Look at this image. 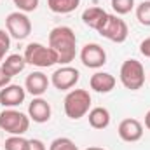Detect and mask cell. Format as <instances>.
I'll use <instances>...</instances> for the list:
<instances>
[{
  "instance_id": "obj_1",
  "label": "cell",
  "mask_w": 150,
  "mask_h": 150,
  "mask_svg": "<svg viewBox=\"0 0 150 150\" xmlns=\"http://www.w3.org/2000/svg\"><path fill=\"white\" fill-rule=\"evenodd\" d=\"M49 47L58 54V63L68 65L77 54V37L70 26H56L49 33Z\"/></svg>"
},
{
  "instance_id": "obj_27",
  "label": "cell",
  "mask_w": 150,
  "mask_h": 150,
  "mask_svg": "<svg viewBox=\"0 0 150 150\" xmlns=\"http://www.w3.org/2000/svg\"><path fill=\"white\" fill-rule=\"evenodd\" d=\"M28 150H47V149H45L44 142H40V140H37V138H32V140H30V147H28Z\"/></svg>"
},
{
  "instance_id": "obj_18",
  "label": "cell",
  "mask_w": 150,
  "mask_h": 150,
  "mask_svg": "<svg viewBox=\"0 0 150 150\" xmlns=\"http://www.w3.org/2000/svg\"><path fill=\"white\" fill-rule=\"evenodd\" d=\"M80 5V0H47V7L56 14H70Z\"/></svg>"
},
{
  "instance_id": "obj_17",
  "label": "cell",
  "mask_w": 150,
  "mask_h": 150,
  "mask_svg": "<svg viewBox=\"0 0 150 150\" xmlns=\"http://www.w3.org/2000/svg\"><path fill=\"white\" fill-rule=\"evenodd\" d=\"M25 67H26V61H25V56H21V54H9L2 61V68L11 75V77L21 74L25 70Z\"/></svg>"
},
{
  "instance_id": "obj_13",
  "label": "cell",
  "mask_w": 150,
  "mask_h": 150,
  "mask_svg": "<svg viewBox=\"0 0 150 150\" xmlns=\"http://www.w3.org/2000/svg\"><path fill=\"white\" fill-rule=\"evenodd\" d=\"M49 79H47V75L42 74V72H32V74L26 77V80H25V89L33 96V98H38V96H42L45 91H47V87H49Z\"/></svg>"
},
{
  "instance_id": "obj_26",
  "label": "cell",
  "mask_w": 150,
  "mask_h": 150,
  "mask_svg": "<svg viewBox=\"0 0 150 150\" xmlns=\"http://www.w3.org/2000/svg\"><path fill=\"white\" fill-rule=\"evenodd\" d=\"M140 52H142L145 58H150V37L145 38V40L140 44Z\"/></svg>"
},
{
  "instance_id": "obj_24",
  "label": "cell",
  "mask_w": 150,
  "mask_h": 150,
  "mask_svg": "<svg viewBox=\"0 0 150 150\" xmlns=\"http://www.w3.org/2000/svg\"><path fill=\"white\" fill-rule=\"evenodd\" d=\"M0 45H2L5 51L11 49V35H9L5 30H0Z\"/></svg>"
},
{
  "instance_id": "obj_11",
  "label": "cell",
  "mask_w": 150,
  "mask_h": 150,
  "mask_svg": "<svg viewBox=\"0 0 150 150\" xmlns=\"http://www.w3.org/2000/svg\"><path fill=\"white\" fill-rule=\"evenodd\" d=\"M117 133L120 136L122 142H127V143H134L138 140H142L143 136V126L140 120L136 119H124L119 127H117Z\"/></svg>"
},
{
  "instance_id": "obj_22",
  "label": "cell",
  "mask_w": 150,
  "mask_h": 150,
  "mask_svg": "<svg viewBox=\"0 0 150 150\" xmlns=\"http://www.w3.org/2000/svg\"><path fill=\"white\" fill-rule=\"evenodd\" d=\"M110 4H112V9L120 16L129 14L134 9V0H112Z\"/></svg>"
},
{
  "instance_id": "obj_30",
  "label": "cell",
  "mask_w": 150,
  "mask_h": 150,
  "mask_svg": "<svg viewBox=\"0 0 150 150\" xmlns=\"http://www.w3.org/2000/svg\"><path fill=\"white\" fill-rule=\"evenodd\" d=\"M86 150H105V149H101V147H89V149H86Z\"/></svg>"
},
{
  "instance_id": "obj_5",
  "label": "cell",
  "mask_w": 150,
  "mask_h": 150,
  "mask_svg": "<svg viewBox=\"0 0 150 150\" xmlns=\"http://www.w3.org/2000/svg\"><path fill=\"white\" fill-rule=\"evenodd\" d=\"M30 127V117L26 113L14 110V108H5L0 112V129L9 133V134H18L23 136Z\"/></svg>"
},
{
  "instance_id": "obj_6",
  "label": "cell",
  "mask_w": 150,
  "mask_h": 150,
  "mask_svg": "<svg viewBox=\"0 0 150 150\" xmlns=\"http://www.w3.org/2000/svg\"><path fill=\"white\" fill-rule=\"evenodd\" d=\"M96 32L101 37L108 38L110 42H115V44H122L127 38V35H129V30H127L126 21L120 19L115 14H107Z\"/></svg>"
},
{
  "instance_id": "obj_19",
  "label": "cell",
  "mask_w": 150,
  "mask_h": 150,
  "mask_svg": "<svg viewBox=\"0 0 150 150\" xmlns=\"http://www.w3.org/2000/svg\"><path fill=\"white\" fill-rule=\"evenodd\" d=\"M5 150H28L30 147V140L23 138V136H18V134H11L7 140H5Z\"/></svg>"
},
{
  "instance_id": "obj_9",
  "label": "cell",
  "mask_w": 150,
  "mask_h": 150,
  "mask_svg": "<svg viewBox=\"0 0 150 150\" xmlns=\"http://www.w3.org/2000/svg\"><path fill=\"white\" fill-rule=\"evenodd\" d=\"M80 61L87 68H101L107 63V52L100 44H86L80 51Z\"/></svg>"
},
{
  "instance_id": "obj_14",
  "label": "cell",
  "mask_w": 150,
  "mask_h": 150,
  "mask_svg": "<svg viewBox=\"0 0 150 150\" xmlns=\"http://www.w3.org/2000/svg\"><path fill=\"white\" fill-rule=\"evenodd\" d=\"M115 84H117L115 77L108 72H96L94 75H91V80H89L91 89L96 91V93H103V94L113 91Z\"/></svg>"
},
{
  "instance_id": "obj_7",
  "label": "cell",
  "mask_w": 150,
  "mask_h": 150,
  "mask_svg": "<svg viewBox=\"0 0 150 150\" xmlns=\"http://www.w3.org/2000/svg\"><path fill=\"white\" fill-rule=\"evenodd\" d=\"M5 28H7V33L12 38L23 40L32 33V21L25 12L16 11L5 18Z\"/></svg>"
},
{
  "instance_id": "obj_29",
  "label": "cell",
  "mask_w": 150,
  "mask_h": 150,
  "mask_svg": "<svg viewBox=\"0 0 150 150\" xmlns=\"http://www.w3.org/2000/svg\"><path fill=\"white\" fill-rule=\"evenodd\" d=\"M5 52H7V51L0 45V63H2V61H4V58H5Z\"/></svg>"
},
{
  "instance_id": "obj_15",
  "label": "cell",
  "mask_w": 150,
  "mask_h": 150,
  "mask_svg": "<svg viewBox=\"0 0 150 150\" xmlns=\"http://www.w3.org/2000/svg\"><path fill=\"white\" fill-rule=\"evenodd\" d=\"M89 124L94 129H105L110 124V112L105 107H94L89 110Z\"/></svg>"
},
{
  "instance_id": "obj_21",
  "label": "cell",
  "mask_w": 150,
  "mask_h": 150,
  "mask_svg": "<svg viewBox=\"0 0 150 150\" xmlns=\"http://www.w3.org/2000/svg\"><path fill=\"white\" fill-rule=\"evenodd\" d=\"M49 150H79V147L75 145V142H72L70 138L61 136V138H56V140L51 142Z\"/></svg>"
},
{
  "instance_id": "obj_23",
  "label": "cell",
  "mask_w": 150,
  "mask_h": 150,
  "mask_svg": "<svg viewBox=\"0 0 150 150\" xmlns=\"http://www.w3.org/2000/svg\"><path fill=\"white\" fill-rule=\"evenodd\" d=\"M12 2L18 7V11H21L25 14L37 11V7H38V0H12Z\"/></svg>"
},
{
  "instance_id": "obj_16",
  "label": "cell",
  "mask_w": 150,
  "mask_h": 150,
  "mask_svg": "<svg viewBox=\"0 0 150 150\" xmlns=\"http://www.w3.org/2000/svg\"><path fill=\"white\" fill-rule=\"evenodd\" d=\"M107 14L108 12H105L101 7H89L82 12V21H84L86 26H89L93 30H98V26L101 25V21L105 19Z\"/></svg>"
},
{
  "instance_id": "obj_20",
  "label": "cell",
  "mask_w": 150,
  "mask_h": 150,
  "mask_svg": "<svg viewBox=\"0 0 150 150\" xmlns=\"http://www.w3.org/2000/svg\"><path fill=\"white\" fill-rule=\"evenodd\" d=\"M136 19L140 25L150 26V0H143L136 5Z\"/></svg>"
},
{
  "instance_id": "obj_12",
  "label": "cell",
  "mask_w": 150,
  "mask_h": 150,
  "mask_svg": "<svg viewBox=\"0 0 150 150\" xmlns=\"http://www.w3.org/2000/svg\"><path fill=\"white\" fill-rule=\"evenodd\" d=\"M28 117L30 120L37 122V124H44L51 119V105L44 100V98H33L32 103L28 105Z\"/></svg>"
},
{
  "instance_id": "obj_10",
  "label": "cell",
  "mask_w": 150,
  "mask_h": 150,
  "mask_svg": "<svg viewBox=\"0 0 150 150\" xmlns=\"http://www.w3.org/2000/svg\"><path fill=\"white\" fill-rule=\"evenodd\" d=\"M26 98V89L18 86V84H9L0 89V105L5 108H14L21 105Z\"/></svg>"
},
{
  "instance_id": "obj_4",
  "label": "cell",
  "mask_w": 150,
  "mask_h": 150,
  "mask_svg": "<svg viewBox=\"0 0 150 150\" xmlns=\"http://www.w3.org/2000/svg\"><path fill=\"white\" fill-rule=\"evenodd\" d=\"M119 79L122 82V86L129 91H138L143 87L145 84V68L138 59H126L120 67Z\"/></svg>"
},
{
  "instance_id": "obj_2",
  "label": "cell",
  "mask_w": 150,
  "mask_h": 150,
  "mask_svg": "<svg viewBox=\"0 0 150 150\" xmlns=\"http://www.w3.org/2000/svg\"><path fill=\"white\" fill-rule=\"evenodd\" d=\"M63 108L68 119L72 120H79L84 115L89 113L91 108V94L86 89H72L68 91V94L65 96L63 101Z\"/></svg>"
},
{
  "instance_id": "obj_31",
  "label": "cell",
  "mask_w": 150,
  "mask_h": 150,
  "mask_svg": "<svg viewBox=\"0 0 150 150\" xmlns=\"http://www.w3.org/2000/svg\"><path fill=\"white\" fill-rule=\"evenodd\" d=\"M149 80H150V75H149Z\"/></svg>"
},
{
  "instance_id": "obj_8",
  "label": "cell",
  "mask_w": 150,
  "mask_h": 150,
  "mask_svg": "<svg viewBox=\"0 0 150 150\" xmlns=\"http://www.w3.org/2000/svg\"><path fill=\"white\" fill-rule=\"evenodd\" d=\"M80 79V72L74 68V67H61L58 70H54V74L51 75V84L59 89V91H72V87H75V84Z\"/></svg>"
},
{
  "instance_id": "obj_25",
  "label": "cell",
  "mask_w": 150,
  "mask_h": 150,
  "mask_svg": "<svg viewBox=\"0 0 150 150\" xmlns=\"http://www.w3.org/2000/svg\"><path fill=\"white\" fill-rule=\"evenodd\" d=\"M11 79H12V77H11V75H9L4 68H2V67H0V89H2V87H5V86H9Z\"/></svg>"
},
{
  "instance_id": "obj_28",
  "label": "cell",
  "mask_w": 150,
  "mask_h": 150,
  "mask_svg": "<svg viewBox=\"0 0 150 150\" xmlns=\"http://www.w3.org/2000/svg\"><path fill=\"white\" fill-rule=\"evenodd\" d=\"M145 127L150 129V110L147 112V115H145Z\"/></svg>"
},
{
  "instance_id": "obj_3",
  "label": "cell",
  "mask_w": 150,
  "mask_h": 150,
  "mask_svg": "<svg viewBox=\"0 0 150 150\" xmlns=\"http://www.w3.org/2000/svg\"><path fill=\"white\" fill-rule=\"evenodd\" d=\"M23 56H25L26 65L37 67V68H49L58 63V54L54 52V49H51L40 42L28 44Z\"/></svg>"
}]
</instances>
